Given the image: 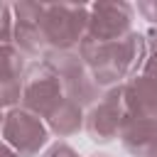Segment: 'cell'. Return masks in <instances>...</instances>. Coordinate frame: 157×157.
Wrapping results in <instances>:
<instances>
[{"mask_svg":"<svg viewBox=\"0 0 157 157\" xmlns=\"http://www.w3.org/2000/svg\"><path fill=\"white\" fill-rule=\"evenodd\" d=\"M81 59L91 69L98 86H113L120 78H132L137 66L145 59V37L137 32H130L123 39L115 42H96L91 37H83L78 47Z\"/></svg>","mask_w":157,"mask_h":157,"instance_id":"6da1fadb","label":"cell"},{"mask_svg":"<svg viewBox=\"0 0 157 157\" xmlns=\"http://www.w3.org/2000/svg\"><path fill=\"white\" fill-rule=\"evenodd\" d=\"M25 54L7 44L0 49V108L15 105L22 101V83H25Z\"/></svg>","mask_w":157,"mask_h":157,"instance_id":"9c48e42d","label":"cell"},{"mask_svg":"<svg viewBox=\"0 0 157 157\" xmlns=\"http://www.w3.org/2000/svg\"><path fill=\"white\" fill-rule=\"evenodd\" d=\"M15 10V42L22 54L29 56H44L47 54V42L42 34V15L44 5L39 2H17L12 5Z\"/></svg>","mask_w":157,"mask_h":157,"instance_id":"ba28073f","label":"cell"},{"mask_svg":"<svg viewBox=\"0 0 157 157\" xmlns=\"http://www.w3.org/2000/svg\"><path fill=\"white\" fill-rule=\"evenodd\" d=\"M123 147L135 157H155L157 155V118H132L128 115L120 128Z\"/></svg>","mask_w":157,"mask_h":157,"instance_id":"30bf717a","label":"cell"},{"mask_svg":"<svg viewBox=\"0 0 157 157\" xmlns=\"http://www.w3.org/2000/svg\"><path fill=\"white\" fill-rule=\"evenodd\" d=\"M47 120H49V128L56 135L66 137V135H74V132L81 130V125H83V108L78 103L69 101V98H61L59 105L47 115Z\"/></svg>","mask_w":157,"mask_h":157,"instance_id":"7c38bea8","label":"cell"},{"mask_svg":"<svg viewBox=\"0 0 157 157\" xmlns=\"http://www.w3.org/2000/svg\"><path fill=\"white\" fill-rule=\"evenodd\" d=\"M88 29V7L86 5H44L42 34L47 52H78Z\"/></svg>","mask_w":157,"mask_h":157,"instance_id":"7a4b0ae2","label":"cell"},{"mask_svg":"<svg viewBox=\"0 0 157 157\" xmlns=\"http://www.w3.org/2000/svg\"><path fill=\"white\" fill-rule=\"evenodd\" d=\"M54 74L61 81V88L69 93V101L83 105H93L96 98H101V86L96 83L91 69L86 66V61L81 59L78 52H47L42 56Z\"/></svg>","mask_w":157,"mask_h":157,"instance_id":"3957f363","label":"cell"},{"mask_svg":"<svg viewBox=\"0 0 157 157\" xmlns=\"http://www.w3.org/2000/svg\"><path fill=\"white\" fill-rule=\"evenodd\" d=\"M132 5L128 2H96L88 7L86 37L96 42H115L130 34Z\"/></svg>","mask_w":157,"mask_h":157,"instance_id":"52a82bcc","label":"cell"},{"mask_svg":"<svg viewBox=\"0 0 157 157\" xmlns=\"http://www.w3.org/2000/svg\"><path fill=\"white\" fill-rule=\"evenodd\" d=\"M0 157H20V155H17L10 145H2V142H0Z\"/></svg>","mask_w":157,"mask_h":157,"instance_id":"e0dca14e","label":"cell"},{"mask_svg":"<svg viewBox=\"0 0 157 157\" xmlns=\"http://www.w3.org/2000/svg\"><path fill=\"white\" fill-rule=\"evenodd\" d=\"M155 157H157V155H155Z\"/></svg>","mask_w":157,"mask_h":157,"instance_id":"ffe728a7","label":"cell"},{"mask_svg":"<svg viewBox=\"0 0 157 157\" xmlns=\"http://www.w3.org/2000/svg\"><path fill=\"white\" fill-rule=\"evenodd\" d=\"M2 137L20 157H37L47 145L49 132L42 125L39 115L29 113L27 108H10L2 120Z\"/></svg>","mask_w":157,"mask_h":157,"instance_id":"5b68a950","label":"cell"},{"mask_svg":"<svg viewBox=\"0 0 157 157\" xmlns=\"http://www.w3.org/2000/svg\"><path fill=\"white\" fill-rule=\"evenodd\" d=\"M125 118H128V110H125V101H123V88L115 86V88L105 91L98 98V103H93V108L86 115V130L93 142L103 145L120 135Z\"/></svg>","mask_w":157,"mask_h":157,"instance_id":"8992f818","label":"cell"},{"mask_svg":"<svg viewBox=\"0 0 157 157\" xmlns=\"http://www.w3.org/2000/svg\"><path fill=\"white\" fill-rule=\"evenodd\" d=\"M44 157H78V155H76L66 142H56L54 147H49V150H47V155H44Z\"/></svg>","mask_w":157,"mask_h":157,"instance_id":"5bb4252c","label":"cell"},{"mask_svg":"<svg viewBox=\"0 0 157 157\" xmlns=\"http://www.w3.org/2000/svg\"><path fill=\"white\" fill-rule=\"evenodd\" d=\"M137 12H142L145 20L157 25V2H137Z\"/></svg>","mask_w":157,"mask_h":157,"instance_id":"9a60e30c","label":"cell"},{"mask_svg":"<svg viewBox=\"0 0 157 157\" xmlns=\"http://www.w3.org/2000/svg\"><path fill=\"white\" fill-rule=\"evenodd\" d=\"M61 91L64 88H61L59 76L54 74V69L44 59H39V61L27 66L25 83H22V105L29 113L47 118L59 105V101L64 98Z\"/></svg>","mask_w":157,"mask_h":157,"instance_id":"277c9868","label":"cell"},{"mask_svg":"<svg viewBox=\"0 0 157 157\" xmlns=\"http://www.w3.org/2000/svg\"><path fill=\"white\" fill-rule=\"evenodd\" d=\"M150 42H152V49H155V54H157V29L150 32Z\"/></svg>","mask_w":157,"mask_h":157,"instance_id":"ac0fdd59","label":"cell"},{"mask_svg":"<svg viewBox=\"0 0 157 157\" xmlns=\"http://www.w3.org/2000/svg\"><path fill=\"white\" fill-rule=\"evenodd\" d=\"M10 12H12V7L0 2V49L15 39V20L10 17Z\"/></svg>","mask_w":157,"mask_h":157,"instance_id":"4fadbf2b","label":"cell"},{"mask_svg":"<svg viewBox=\"0 0 157 157\" xmlns=\"http://www.w3.org/2000/svg\"><path fill=\"white\" fill-rule=\"evenodd\" d=\"M2 120H5V115H2V110H0V130H2Z\"/></svg>","mask_w":157,"mask_h":157,"instance_id":"d6986e66","label":"cell"},{"mask_svg":"<svg viewBox=\"0 0 157 157\" xmlns=\"http://www.w3.org/2000/svg\"><path fill=\"white\" fill-rule=\"evenodd\" d=\"M145 76H150V78L157 81V54H152V56L145 61Z\"/></svg>","mask_w":157,"mask_h":157,"instance_id":"2e32d148","label":"cell"},{"mask_svg":"<svg viewBox=\"0 0 157 157\" xmlns=\"http://www.w3.org/2000/svg\"><path fill=\"white\" fill-rule=\"evenodd\" d=\"M125 110L132 118H157V81L150 76H132L123 86Z\"/></svg>","mask_w":157,"mask_h":157,"instance_id":"8fae6325","label":"cell"}]
</instances>
